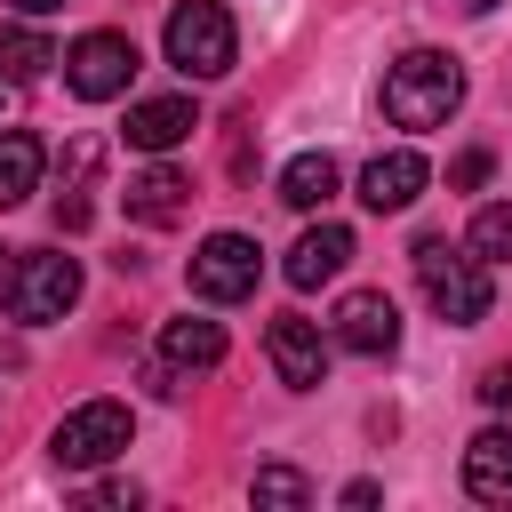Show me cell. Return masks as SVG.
I'll list each match as a JSON object with an SVG mask.
<instances>
[{"label": "cell", "mask_w": 512, "mask_h": 512, "mask_svg": "<svg viewBox=\"0 0 512 512\" xmlns=\"http://www.w3.org/2000/svg\"><path fill=\"white\" fill-rule=\"evenodd\" d=\"M456 104H464V64L448 48H408L384 64V112L400 128H440Z\"/></svg>", "instance_id": "cell-1"}, {"label": "cell", "mask_w": 512, "mask_h": 512, "mask_svg": "<svg viewBox=\"0 0 512 512\" xmlns=\"http://www.w3.org/2000/svg\"><path fill=\"white\" fill-rule=\"evenodd\" d=\"M408 264H416V288H424V304H432L448 328H472V320H488L496 288H488V272H480V256H472V248H448V240L432 232V240H416V248H408Z\"/></svg>", "instance_id": "cell-2"}, {"label": "cell", "mask_w": 512, "mask_h": 512, "mask_svg": "<svg viewBox=\"0 0 512 512\" xmlns=\"http://www.w3.org/2000/svg\"><path fill=\"white\" fill-rule=\"evenodd\" d=\"M160 48H168V64H176L184 80H224V72H232V56H240V32H232L224 0H176V8H168Z\"/></svg>", "instance_id": "cell-3"}, {"label": "cell", "mask_w": 512, "mask_h": 512, "mask_svg": "<svg viewBox=\"0 0 512 512\" xmlns=\"http://www.w3.org/2000/svg\"><path fill=\"white\" fill-rule=\"evenodd\" d=\"M80 304V256L64 248H24L16 272H8V320L40 328V320H64Z\"/></svg>", "instance_id": "cell-4"}, {"label": "cell", "mask_w": 512, "mask_h": 512, "mask_svg": "<svg viewBox=\"0 0 512 512\" xmlns=\"http://www.w3.org/2000/svg\"><path fill=\"white\" fill-rule=\"evenodd\" d=\"M128 432H136L128 400H80V408L48 432V456H56L64 472H88V464H112V456L128 448Z\"/></svg>", "instance_id": "cell-5"}, {"label": "cell", "mask_w": 512, "mask_h": 512, "mask_svg": "<svg viewBox=\"0 0 512 512\" xmlns=\"http://www.w3.org/2000/svg\"><path fill=\"white\" fill-rule=\"evenodd\" d=\"M256 280H264V248L248 232H208L192 248V296L200 304H240V296H256Z\"/></svg>", "instance_id": "cell-6"}, {"label": "cell", "mask_w": 512, "mask_h": 512, "mask_svg": "<svg viewBox=\"0 0 512 512\" xmlns=\"http://www.w3.org/2000/svg\"><path fill=\"white\" fill-rule=\"evenodd\" d=\"M64 80H72L80 104H112V96L136 80V40H128V32H80V40L64 48Z\"/></svg>", "instance_id": "cell-7"}, {"label": "cell", "mask_w": 512, "mask_h": 512, "mask_svg": "<svg viewBox=\"0 0 512 512\" xmlns=\"http://www.w3.org/2000/svg\"><path fill=\"white\" fill-rule=\"evenodd\" d=\"M264 360H272V376H280L288 392H320V384H328V336H320L304 312H280V320L264 328Z\"/></svg>", "instance_id": "cell-8"}, {"label": "cell", "mask_w": 512, "mask_h": 512, "mask_svg": "<svg viewBox=\"0 0 512 512\" xmlns=\"http://www.w3.org/2000/svg\"><path fill=\"white\" fill-rule=\"evenodd\" d=\"M344 352H360V360H384V352H400V304L384 296V288H352L344 304H336V328H328Z\"/></svg>", "instance_id": "cell-9"}, {"label": "cell", "mask_w": 512, "mask_h": 512, "mask_svg": "<svg viewBox=\"0 0 512 512\" xmlns=\"http://www.w3.org/2000/svg\"><path fill=\"white\" fill-rule=\"evenodd\" d=\"M432 184V168H424V152H376L368 168H360V200L376 208V216H400V208H416V192Z\"/></svg>", "instance_id": "cell-10"}, {"label": "cell", "mask_w": 512, "mask_h": 512, "mask_svg": "<svg viewBox=\"0 0 512 512\" xmlns=\"http://www.w3.org/2000/svg\"><path fill=\"white\" fill-rule=\"evenodd\" d=\"M192 128H200V104H192V96H144V104H128V144L152 152V160L176 152Z\"/></svg>", "instance_id": "cell-11"}, {"label": "cell", "mask_w": 512, "mask_h": 512, "mask_svg": "<svg viewBox=\"0 0 512 512\" xmlns=\"http://www.w3.org/2000/svg\"><path fill=\"white\" fill-rule=\"evenodd\" d=\"M96 168H104V136H72V152H64V192H56V232H88V216H96Z\"/></svg>", "instance_id": "cell-12"}, {"label": "cell", "mask_w": 512, "mask_h": 512, "mask_svg": "<svg viewBox=\"0 0 512 512\" xmlns=\"http://www.w3.org/2000/svg\"><path fill=\"white\" fill-rule=\"evenodd\" d=\"M464 488H472L480 504H512V424L472 432V448H464Z\"/></svg>", "instance_id": "cell-13"}, {"label": "cell", "mask_w": 512, "mask_h": 512, "mask_svg": "<svg viewBox=\"0 0 512 512\" xmlns=\"http://www.w3.org/2000/svg\"><path fill=\"white\" fill-rule=\"evenodd\" d=\"M344 264H352V232H344V224H312V232L288 248L280 272H288V288H320V280H336Z\"/></svg>", "instance_id": "cell-14"}, {"label": "cell", "mask_w": 512, "mask_h": 512, "mask_svg": "<svg viewBox=\"0 0 512 512\" xmlns=\"http://www.w3.org/2000/svg\"><path fill=\"white\" fill-rule=\"evenodd\" d=\"M40 168H48V144L32 128H0V216L40 192Z\"/></svg>", "instance_id": "cell-15"}, {"label": "cell", "mask_w": 512, "mask_h": 512, "mask_svg": "<svg viewBox=\"0 0 512 512\" xmlns=\"http://www.w3.org/2000/svg\"><path fill=\"white\" fill-rule=\"evenodd\" d=\"M184 200H192V176H184V168H168V160H152V168L128 184V216H136V224H176V216H184Z\"/></svg>", "instance_id": "cell-16"}, {"label": "cell", "mask_w": 512, "mask_h": 512, "mask_svg": "<svg viewBox=\"0 0 512 512\" xmlns=\"http://www.w3.org/2000/svg\"><path fill=\"white\" fill-rule=\"evenodd\" d=\"M160 360H168L176 376H192V368H216V360H224V328L184 312V320H168V328H160Z\"/></svg>", "instance_id": "cell-17"}, {"label": "cell", "mask_w": 512, "mask_h": 512, "mask_svg": "<svg viewBox=\"0 0 512 512\" xmlns=\"http://www.w3.org/2000/svg\"><path fill=\"white\" fill-rule=\"evenodd\" d=\"M280 200L304 208V216L328 208V200H336V160H328V152H296V160L280 168Z\"/></svg>", "instance_id": "cell-18"}, {"label": "cell", "mask_w": 512, "mask_h": 512, "mask_svg": "<svg viewBox=\"0 0 512 512\" xmlns=\"http://www.w3.org/2000/svg\"><path fill=\"white\" fill-rule=\"evenodd\" d=\"M48 64H56L48 32H32L24 16H0V80H40Z\"/></svg>", "instance_id": "cell-19"}, {"label": "cell", "mask_w": 512, "mask_h": 512, "mask_svg": "<svg viewBox=\"0 0 512 512\" xmlns=\"http://www.w3.org/2000/svg\"><path fill=\"white\" fill-rule=\"evenodd\" d=\"M464 248H472L480 264H504V256H512V200H488V208L472 216V232H464Z\"/></svg>", "instance_id": "cell-20"}, {"label": "cell", "mask_w": 512, "mask_h": 512, "mask_svg": "<svg viewBox=\"0 0 512 512\" xmlns=\"http://www.w3.org/2000/svg\"><path fill=\"white\" fill-rule=\"evenodd\" d=\"M248 496H256V504H280V512H296V504H312V480H304L296 464H256Z\"/></svg>", "instance_id": "cell-21"}, {"label": "cell", "mask_w": 512, "mask_h": 512, "mask_svg": "<svg viewBox=\"0 0 512 512\" xmlns=\"http://www.w3.org/2000/svg\"><path fill=\"white\" fill-rule=\"evenodd\" d=\"M488 184V152H456V168H448V192H480Z\"/></svg>", "instance_id": "cell-22"}, {"label": "cell", "mask_w": 512, "mask_h": 512, "mask_svg": "<svg viewBox=\"0 0 512 512\" xmlns=\"http://www.w3.org/2000/svg\"><path fill=\"white\" fill-rule=\"evenodd\" d=\"M480 400H488V408H512V360H496V368L480 376Z\"/></svg>", "instance_id": "cell-23"}, {"label": "cell", "mask_w": 512, "mask_h": 512, "mask_svg": "<svg viewBox=\"0 0 512 512\" xmlns=\"http://www.w3.org/2000/svg\"><path fill=\"white\" fill-rule=\"evenodd\" d=\"M16 16H48V8H64V0H8Z\"/></svg>", "instance_id": "cell-24"}, {"label": "cell", "mask_w": 512, "mask_h": 512, "mask_svg": "<svg viewBox=\"0 0 512 512\" xmlns=\"http://www.w3.org/2000/svg\"><path fill=\"white\" fill-rule=\"evenodd\" d=\"M0 368H24V344H8V336H0Z\"/></svg>", "instance_id": "cell-25"}, {"label": "cell", "mask_w": 512, "mask_h": 512, "mask_svg": "<svg viewBox=\"0 0 512 512\" xmlns=\"http://www.w3.org/2000/svg\"><path fill=\"white\" fill-rule=\"evenodd\" d=\"M464 8H472V16H488V8H496V0H464Z\"/></svg>", "instance_id": "cell-26"}, {"label": "cell", "mask_w": 512, "mask_h": 512, "mask_svg": "<svg viewBox=\"0 0 512 512\" xmlns=\"http://www.w3.org/2000/svg\"><path fill=\"white\" fill-rule=\"evenodd\" d=\"M0 256H8V248H0ZM8 272H16V264H0V280H8Z\"/></svg>", "instance_id": "cell-27"}]
</instances>
